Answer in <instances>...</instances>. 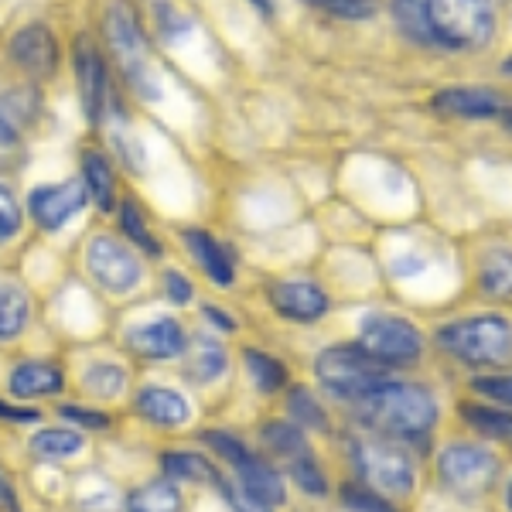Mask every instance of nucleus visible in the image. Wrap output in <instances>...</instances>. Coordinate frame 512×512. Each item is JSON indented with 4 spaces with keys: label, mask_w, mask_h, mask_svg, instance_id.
<instances>
[{
    "label": "nucleus",
    "mask_w": 512,
    "mask_h": 512,
    "mask_svg": "<svg viewBox=\"0 0 512 512\" xmlns=\"http://www.w3.org/2000/svg\"><path fill=\"white\" fill-rule=\"evenodd\" d=\"M355 417L386 441H424L437 424V396L420 383H383L355 400Z\"/></svg>",
    "instance_id": "nucleus-1"
},
{
    "label": "nucleus",
    "mask_w": 512,
    "mask_h": 512,
    "mask_svg": "<svg viewBox=\"0 0 512 512\" xmlns=\"http://www.w3.org/2000/svg\"><path fill=\"white\" fill-rule=\"evenodd\" d=\"M437 345L468 366H509L512 325L502 315L461 318L437 332Z\"/></svg>",
    "instance_id": "nucleus-2"
},
{
    "label": "nucleus",
    "mask_w": 512,
    "mask_h": 512,
    "mask_svg": "<svg viewBox=\"0 0 512 512\" xmlns=\"http://www.w3.org/2000/svg\"><path fill=\"white\" fill-rule=\"evenodd\" d=\"M106 41H110L113 59H117L130 86L137 89V96L158 99V79H154L151 69V52H147L144 31H140L137 11L130 0H113L110 4V11H106Z\"/></svg>",
    "instance_id": "nucleus-3"
},
{
    "label": "nucleus",
    "mask_w": 512,
    "mask_h": 512,
    "mask_svg": "<svg viewBox=\"0 0 512 512\" xmlns=\"http://www.w3.org/2000/svg\"><path fill=\"white\" fill-rule=\"evenodd\" d=\"M315 376L328 393L349 403L362 400L376 386L390 383L386 366L373 359L362 345H332V349H325L315 362Z\"/></svg>",
    "instance_id": "nucleus-4"
},
{
    "label": "nucleus",
    "mask_w": 512,
    "mask_h": 512,
    "mask_svg": "<svg viewBox=\"0 0 512 512\" xmlns=\"http://www.w3.org/2000/svg\"><path fill=\"white\" fill-rule=\"evenodd\" d=\"M355 468H359L362 482L369 485L379 495H410L417 485V465L407 451L396 441H386V437H362L352 448Z\"/></svg>",
    "instance_id": "nucleus-5"
},
{
    "label": "nucleus",
    "mask_w": 512,
    "mask_h": 512,
    "mask_svg": "<svg viewBox=\"0 0 512 512\" xmlns=\"http://www.w3.org/2000/svg\"><path fill=\"white\" fill-rule=\"evenodd\" d=\"M444 48H485L495 35L492 0H424Z\"/></svg>",
    "instance_id": "nucleus-6"
},
{
    "label": "nucleus",
    "mask_w": 512,
    "mask_h": 512,
    "mask_svg": "<svg viewBox=\"0 0 512 512\" xmlns=\"http://www.w3.org/2000/svg\"><path fill=\"white\" fill-rule=\"evenodd\" d=\"M437 472H441V482L448 485L454 495L475 499V495L489 492L492 482L499 478V461H495V454L489 448H482V444L454 441L437 454Z\"/></svg>",
    "instance_id": "nucleus-7"
},
{
    "label": "nucleus",
    "mask_w": 512,
    "mask_h": 512,
    "mask_svg": "<svg viewBox=\"0 0 512 512\" xmlns=\"http://www.w3.org/2000/svg\"><path fill=\"white\" fill-rule=\"evenodd\" d=\"M359 345L383 366H414L424 355V335L396 315H369L362 321Z\"/></svg>",
    "instance_id": "nucleus-8"
},
{
    "label": "nucleus",
    "mask_w": 512,
    "mask_h": 512,
    "mask_svg": "<svg viewBox=\"0 0 512 512\" xmlns=\"http://www.w3.org/2000/svg\"><path fill=\"white\" fill-rule=\"evenodd\" d=\"M263 441H267V448L277 454V458L287 461V472L297 485H301V492L315 495H328V482H325V472H321L315 451L308 448V437L297 424H267L263 427Z\"/></svg>",
    "instance_id": "nucleus-9"
},
{
    "label": "nucleus",
    "mask_w": 512,
    "mask_h": 512,
    "mask_svg": "<svg viewBox=\"0 0 512 512\" xmlns=\"http://www.w3.org/2000/svg\"><path fill=\"white\" fill-rule=\"evenodd\" d=\"M86 267L93 280L103 291L110 294H130L134 287L144 280V267H140L137 253L130 250L127 243H120V239L113 236H96L93 243H89L86 250Z\"/></svg>",
    "instance_id": "nucleus-10"
},
{
    "label": "nucleus",
    "mask_w": 512,
    "mask_h": 512,
    "mask_svg": "<svg viewBox=\"0 0 512 512\" xmlns=\"http://www.w3.org/2000/svg\"><path fill=\"white\" fill-rule=\"evenodd\" d=\"M89 192L82 185V178H69L62 185H38L28 195V216L38 222L45 233H59L62 226H69L72 219L86 209Z\"/></svg>",
    "instance_id": "nucleus-11"
},
{
    "label": "nucleus",
    "mask_w": 512,
    "mask_h": 512,
    "mask_svg": "<svg viewBox=\"0 0 512 512\" xmlns=\"http://www.w3.org/2000/svg\"><path fill=\"white\" fill-rule=\"evenodd\" d=\"M76 82H79V103L89 123H99L110 96V79H106V62L96 52L89 38H76Z\"/></svg>",
    "instance_id": "nucleus-12"
},
{
    "label": "nucleus",
    "mask_w": 512,
    "mask_h": 512,
    "mask_svg": "<svg viewBox=\"0 0 512 512\" xmlns=\"http://www.w3.org/2000/svg\"><path fill=\"white\" fill-rule=\"evenodd\" d=\"M431 103L437 113L465 117V120H489L506 113V99L489 86H448L441 93H434Z\"/></svg>",
    "instance_id": "nucleus-13"
},
{
    "label": "nucleus",
    "mask_w": 512,
    "mask_h": 512,
    "mask_svg": "<svg viewBox=\"0 0 512 512\" xmlns=\"http://www.w3.org/2000/svg\"><path fill=\"white\" fill-rule=\"evenodd\" d=\"M11 59L18 69L31 72V76H52L59 65V41H55L48 24H24L18 35L11 38Z\"/></svg>",
    "instance_id": "nucleus-14"
},
{
    "label": "nucleus",
    "mask_w": 512,
    "mask_h": 512,
    "mask_svg": "<svg viewBox=\"0 0 512 512\" xmlns=\"http://www.w3.org/2000/svg\"><path fill=\"white\" fill-rule=\"evenodd\" d=\"M270 304L277 315L301 321V325H311L321 315H328V294L311 280H280L270 287Z\"/></svg>",
    "instance_id": "nucleus-15"
},
{
    "label": "nucleus",
    "mask_w": 512,
    "mask_h": 512,
    "mask_svg": "<svg viewBox=\"0 0 512 512\" xmlns=\"http://www.w3.org/2000/svg\"><path fill=\"white\" fill-rule=\"evenodd\" d=\"M185 345H188V335L175 318H154L130 332V349L154 362L178 359V355L185 352Z\"/></svg>",
    "instance_id": "nucleus-16"
},
{
    "label": "nucleus",
    "mask_w": 512,
    "mask_h": 512,
    "mask_svg": "<svg viewBox=\"0 0 512 512\" xmlns=\"http://www.w3.org/2000/svg\"><path fill=\"white\" fill-rule=\"evenodd\" d=\"M181 359H185V379L195 386H212L229 369L226 345L216 335H192L185 352H181Z\"/></svg>",
    "instance_id": "nucleus-17"
},
{
    "label": "nucleus",
    "mask_w": 512,
    "mask_h": 512,
    "mask_svg": "<svg viewBox=\"0 0 512 512\" xmlns=\"http://www.w3.org/2000/svg\"><path fill=\"white\" fill-rule=\"evenodd\" d=\"M137 410L158 427H181L192 420V403L175 386H144L137 393Z\"/></svg>",
    "instance_id": "nucleus-18"
},
{
    "label": "nucleus",
    "mask_w": 512,
    "mask_h": 512,
    "mask_svg": "<svg viewBox=\"0 0 512 512\" xmlns=\"http://www.w3.org/2000/svg\"><path fill=\"white\" fill-rule=\"evenodd\" d=\"M185 246H188V253L198 260V267L209 274L212 284H219V287H229L233 284V277H236V270H233V256H229L226 246L219 243L212 233H205V229H188L185 236Z\"/></svg>",
    "instance_id": "nucleus-19"
},
{
    "label": "nucleus",
    "mask_w": 512,
    "mask_h": 512,
    "mask_svg": "<svg viewBox=\"0 0 512 512\" xmlns=\"http://www.w3.org/2000/svg\"><path fill=\"white\" fill-rule=\"evenodd\" d=\"M7 386H11V393L18 396V400H38V396L62 393L65 376H62L59 366H52V362L31 359V362H21V366L11 369Z\"/></svg>",
    "instance_id": "nucleus-20"
},
{
    "label": "nucleus",
    "mask_w": 512,
    "mask_h": 512,
    "mask_svg": "<svg viewBox=\"0 0 512 512\" xmlns=\"http://www.w3.org/2000/svg\"><path fill=\"white\" fill-rule=\"evenodd\" d=\"M236 482L243 485L246 492L253 495V499H260L263 506H280V502L287 499V489H284V478L274 472V465H267L263 458H253L246 461V465L236 468Z\"/></svg>",
    "instance_id": "nucleus-21"
},
{
    "label": "nucleus",
    "mask_w": 512,
    "mask_h": 512,
    "mask_svg": "<svg viewBox=\"0 0 512 512\" xmlns=\"http://www.w3.org/2000/svg\"><path fill=\"white\" fill-rule=\"evenodd\" d=\"M390 11H393L396 28L403 31V38H410L420 48H434V45L444 48L441 38H437V31L431 28V18H427L424 0H393Z\"/></svg>",
    "instance_id": "nucleus-22"
},
{
    "label": "nucleus",
    "mask_w": 512,
    "mask_h": 512,
    "mask_svg": "<svg viewBox=\"0 0 512 512\" xmlns=\"http://www.w3.org/2000/svg\"><path fill=\"white\" fill-rule=\"evenodd\" d=\"M161 472L175 482H192V485H219V468L209 458L192 451H164L161 454Z\"/></svg>",
    "instance_id": "nucleus-23"
},
{
    "label": "nucleus",
    "mask_w": 512,
    "mask_h": 512,
    "mask_svg": "<svg viewBox=\"0 0 512 512\" xmlns=\"http://www.w3.org/2000/svg\"><path fill=\"white\" fill-rule=\"evenodd\" d=\"M86 448V437L76 427H45L31 437V451L38 461H69Z\"/></svg>",
    "instance_id": "nucleus-24"
},
{
    "label": "nucleus",
    "mask_w": 512,
    "mask_h": 512,
    "mask_svg": "<svg viewBox=\"0 0 512 512\" xmlns=\"http://www.w3.org/2000/svg\"><path fill=\"white\" fill-rule=\"evenodd\" d=\"M31 321V301L18 284H0V342L24 335Z\"/></svg>",
    "instance_id": "nucleus-25"
},
{
    "label": "nucleus",
    "mask_w": 512,
    "mask_h": 512,
    "mask_svg": "<svg viewBox=\"0 0 512 512\" xmlns=\"http://www.w3.org/2000/svg\"><path fill=\"white\" fill-rule=\"evenodd\" d=\"M76 509L79 512H123V499L110 478L86 475L76 489Z\"/></svg>",
    "instance_id": "nucleus-26"
},
{
    "label": "nucleus",
    "mask_w": 512,
    "mask_h": 512,
    "mask_svg": "<svg viewBox=\"0 0 512 512\" xmlns=\"http://www.w3.org/2000/svg\"><path fill=\"white\" fill-rule=\"evenodd\" d=\"M127 512H185V499H181L178 485L161 478V482H151L130 495Z\"/></svg>",
    "instance_id": "nucleus-27"
},
{
    "label": "nucleus",
    "mask_w": 512,
    "mask_h": 512,
    "mask_svg": "<svg viewBox=\"0 0 512 512\" xmlns=\"http://www.w3.org/2000/svg\"><path fill=\"white\" fill-rule=\"evenodd\" d=\"M82 185H86L89 198H93L99 209L103 212L113 209V168L103 154L89 151L86 158H82Z\"/></svg>",
    "instance_id": "nucleus-28"
},
{
    "label": "nucleus",
    "mask_w": 512,
    "mask_h": 512,
    "mask_svg": "<svg viewBox=\"0 0 512 512\" xmlns=\"http://www.w3.org/2000/svg\"><path fill=\"white\" fill-rule=\"evenodd\" d=\"M478 287L485 297H512V253L489 250L478 270Z\"/></svg>",
    "instance_id": "nucleus-29"
},
{
    "label": "nucleus",
    "mask_w": 512,
    "mask_h": 512,
    "mask_svg": "<svg viewBox=\"0 0 512 512\" xmlns=\"http://www.w3.org/2000/svg\"><path fill=\"white\" fill-rule=\"evenodd\" d=\"M461 417H465L478 434L512 448V414H506V410H495L489 403H472V407H461Z\"/></svg>",
    "instance_id": "nucleus-30"
},
{
    "label": "nucleus",
    "mask_w": 512,
    "mask_h": 512,
    "mask_svg": "<svg viewBox=\"0 0 512 512\" xmlns=\"http://www.w3.org/2000/svg\"><path fill=\"white\" fill-rule=\"evenodd\" d=\"M82 386L99 400H117L127 390V369L117 362H89L86 373H82Z\"/></svg>",
    "instance_id": "nucleus-31"
},
{
    "label": "nucleus",
    "mask_w": 512,
    "mask_h": 512,
    "mask_svg": "<svg viewBox=\"0 0 512 512\" xmlns=\"http://www.w3.org/2000/svg\"><path fill=\"white\" fill-rule=\"evenodd\" d=\"M243 362H246V369H250V376H253L256 390H263V393H277L280 386L287 383V369H284V362H277L274 355H267V352H260V349H246V352H243Z\"/></svg>",
    "instance_id": "nucleus-32"
},
{
    "label": "nucleus",
    "mask_w": 512,
    "mask_h": 512,
    "mask_svg": "<svg viewBox=\"0 0 512 512\" xmlns=\"http://www.w3.org/2000/svg\"><path fill=\"white\" fill-rule=\"evenodd\" d=\"M120 222H123V233L134 239V243L147 256H161V243L154 239L151 226H147V219H144V212H140L137 202H123L120 205Z\"/></svg>",
    "instance_id": "nucleus-33"
},
{
    "label": "nucleus",
    "mask_w": 512,
    "mask_h": 512,
    "mask_svg": "<svg viewBox=\"0 0 512 512\" xmlns=\"http://www.w3.org/2000/svg\"><path fill=\"white\" fill-rule=\"evenodd\" d=\"M205 444H209V448L216 451L219 458L226 461L229 468H233V472H236L239 465H246V461L253 458V451L246 448V444L239 441V437L226 434V431H205Z\"/></svg>",
    "instance_id": "nucleus-34"
},
{
    "label": "nucleus",
    "mask_w": 512,
    "mask_h": 512,
    "mask_svg": "<svg viewBox=\"0 0 512 512\" xmlns=\"http://www.w3.org/2000/svg\"><path fill=\"white\" fill-rule=\"evenodd\" d=\"M291 414L297 420V427L301 431H318V427H325V410L315 403V396L308 390H291Z\"/></svg>",
    "instance_id": "nucleus-35"
},
{
    "label": "nucleus",
    "mask_w": 512,
    "mask_h": 512,
    "mask_svg": "<svg viewBox=\"0 0 512 512\" xmlns=\"http://www.w3.org/2000/svg\"><path fill=\"white\" fill-rule=\"evenodd\" d=\"M21 226H24V212H21L18 198L11 195V188L0 185V243L18 236Z\"/></svg>",
    "instance_id": "nucleus-36"
},
{
    "label": "nucleus",
    "mask_w": 512,
    "mask_h": 512,
    "mask_svg": "<svg viewBox=\"0 0 512 512\" xmlns=\"http://www.w3.org/2000/svg\"><path fill=\"white\" fill-rule=\"evenodd\" d=\"M216 489L226 495V502H229V509L233 512H270V506H263L260 499H253L250 492L243 489V485L236 482V478H226V475H219V485Z\"/></svg>",
    "instance_id": "nucleus-37"
},
{
    "label": "nucleus",
    "mask_w": 512,
    "mask_h": 512,
    "mask_svg": "<svg viewBox=\"0 0 512 512\" xmlns=\"http://www.w3.org/2000/svg\"><path fill=\"white\" fill-rule=\"evenodd\" d=\"M342 502L355 512H393L386 506V499L379 492H373L369 485H345L342 489Z\"/></svg>",
    "instance_id": "nucleus-38"
},
{
    "label": "nucleus",
    "mask_w": 512,
    "mask_h": 512,
    "mask_svg": "<svg viewBox=\"0 0 512 512\" xmlns=\"http://www.w3.org/2000/svg\"><path fill=\"white\" fill-rule=\"evenodd\" d=\"M21 151H24L21 134L14 130V123L0 113V168H14V164L21 161Z\"/></svg>",
    "instance_id": "nucleus-39"
},
{
    "label": "nucleus",
    "mask_w": 512,
    "mask_h": 512,
    "mask_svg": "<svg viewBox=\"0 0 512 512\" xmlns=\"http://www.w3.org/2000/svg\"><path fill=\"white\" fill-rule=\"evenodd\" d=\"M311 4H318L328 14H338V18H355V21L376 14V0H311Z\"/></svg>",
    "instance_id": "nucleus-40"
},
{
    "label": "nucleus",
    "mask_w": 512,
    "mask_h": 512,
    "mask_svg": "<svg viewBox=\"0 0 512 512\" xmlns=\"http://www.w3.org/2000/svg\"><path fill=\"white\" fill-rule=\"evenodd\" d=\"M158 24H161V38H175V35H185V31H192V18H185V14L178 11L175 4H168L164 0V7H161V0H158Z\"/></svg>",
    "instance_id": "nucleus-41"
},
{
    "label": "nucleus",
    "mask_w": 512,
    "mask_h": 512,
    "mask_svg": "<svg viewBox=\"0 0 512 512\" xmlns=\"http://www.w3.org/2000/svg\"><path fill=\"white\" fill-rule=\"evenodd\" d=\"M475 390L482 396H489L492 403L512 407V376H482V379H475Z\"/></svg>",
    "instance_id": "nucleus-42"
},
{
    "label": "nucleus",
    "mask_w": 512,
    "mask_h": 512,
    "mask_svg": "<svg viewBox=\"0 0 512 512\" xmlns=\"http://www.w3.org/2000/svg\"><path fill=\"white\" fill-rule=\"evenodd\" d=\"M62 417H69L72 424L82 427V431H103V427H110V414H99V410H86V407H72V403H65L62 407Z\"/></svg>",
    "instance_id": "nucleus-43"
},
{
    "label": "nucleus",
    "mask_w": 512,
    "mask_h": 512,
    "mask_svg": "<svg viewBox=\"0 0 512 512\" xmlns=\"http://www.w3.org/2000/svg\"><path fill=\"white\" fill-rule=\"evenodd\" d=\"M164 294H168V301L171 304H192V280L188 277H181L178 270H168L164 274Z\"/></svg>",
    "instance_id": "nucleus-44"
},
{
    "label": "nucleus",
    "mask_w": 512,
    "mask_h": 512,
    "mask_svg": "<svg viewBox=\"0 0 512 512\" xmlns=\"http://www.w3.org/2000/svg\"><path fill=\"white\" fill-rule=\"evenodd\" d=\"M0 417H4V420H14V424H35V420H38V410H35V407H14V403H4V400H0Z\"/></svg>",
    "instance_id": "nucleus-45"
},
{
    "label": "nucleus",
    "mask_w": 512,
    "mask_h": 512,
    "mask_svg": "<svg viewBox=\"0 0 512 512\" xmlns=\"http://www.w3.org/2000/svg\"><path fill=\"white\" fill-rule=\"evenodd\" d=\"M0 512H21V502H18V492H14L11 478L0 472Z\"/></svg>",
    "instance_id": "nucleus-46"
},
{
    "label": "nucleus",
    "mask_w": 512,
    "mask_h": 512,
    "mask_svg": "<svg viewBox=\"0 0 512 512\" xmlns=\"http://www.w3.org/2000/svg\"><path fill=\"white\" fill-rule=\"evenodd\" d=\"M205 318H209V321H212V325H216V328H222V332H236V321L229 318L226 311L212 308V304H209V308H205Z\"/></svg>",
    "instance_id": "nucleus-47"
},
{
    "label": "nucleus",
    "mask_w": 512,
    "mask_h": 512,
    "mask_svg": "<svg viewBox=\"0 0 512 512\" xmlns=\"http://www.w3.org/2000/svg\"><path fill=\"white\" fill-rule=\"evenodd\" d=\"M256 7H260V14H274V0H253Z\"/></svg>",
    "instance_id": "nucleus-48"
},
{
    "label": "nucleus",
    "mask_w": 512,
    "mask_h": 512,
    "mask_svg": "<svg viewBox=\"0 0 512 512\" xmlns=\"http://www.w3.org/2000/svg\"><path fill=\"white\" fill-rule=\"evenodd\" d=\"M506 506H509V512H512V482L506 485Z\"/></svg>",
    "instance_id": "nucleus-49"
},
{
    "label": "nucleus",
    "mask_w": 512,
    "mask_h": 512,
    "mask_svg": "<svg viewBox=\"0 0 512 512\" xmlns=\"http://www.w3.org/2000/svg\"><path fill=\"white\" fill-rule=\"evenodd\" d=\"M502 117H506V127L512 130V110H506V113H502Z\"/></svg>",
    "instance_id": "nucleus-50"
}]
</instances>
